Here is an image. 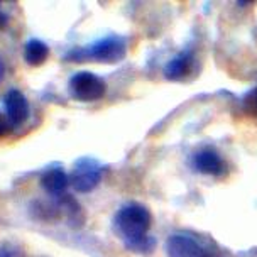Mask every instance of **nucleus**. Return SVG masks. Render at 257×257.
Instances as JSON below:
<instances>
[{"label": "nucleus", "instance_id": "nucleus-1", "mask_svg": "<svg viewBox=\"0 0 257 257\" xmlns=\"http://www.w3.org/2000/svg\"><path fill=\"white\" fill-rule=\"evenodd\" d=\"M153 213L141 203H127L117 210L112 220V228L128 252L141 255L153 254L156 238L149 235Z\"/></svg>", "mask_w": 257, "mask_h": 257}, {"label": "nucleus", "instance_id": "nucleus-2", "mask_svg": "<svg viewBox=\"0 0 257 257\" xmlns=\"http://www.w3.org/2000/svg\"><path fill=\"white\" fill-rule=\"evenodd\" d=\"M127 54V41L122 36L110 34L105 38L95 41L83 48H73L66 54L64 59L73 63L80 61H96V63H105V64H113L118 63L125 58Z\"/></svg>", "mask_w": 257, "mask_h": 257}, {"label": "nucleus", "instance_id": "nucleus-3", "mask_svg": "<svg viewBox=\"0 0 257 257\" xmlns=\"http://www.w3.org/2000/svg\"><path fill=\"white\" fill-rule=\"evenodd\" d=\"M103 178V166L93 158H80L73 164L70 186L78 193H90L100 185Z\"/></svg>", "mask_w": 257, "mask_h": 257}, {"label": "nucleus", "instance_id": "nucleus-4", "mask_svg": "<svg viewBox=\"0 0 257 257\" xmlns=\"http://www.w3.org/2000/svg\"><path fill=\"white\" fill-rule=\"evenodd\" d=\"M70 91L78 102H96L103 98L107 86L98 75L91 71H78L70 80Z\"/></svg>", "mask_w": 257, "mask_h": 257}, {"label": "nucleus", "instance_id": "nucleus-5", "mask_svg": "<svg viewBox=\"0 0 257 257\" xmlns=\"http://www.w3.org/2000/svg\"><path fill=\"white\" fill-rule=\"evenodd\" d=\"M4 108H6V117L12 128L24 125L31 113L29 100L17 88H11L4 95Z\"/></svg>", "mask_w": 257, "mask_h": 257}, {"label": "nucleus", "instance_id": "nucleus-6", "mask_svg": "<svg viewBox=\"0 0 257 257\" xmlns=\"http://www.w3.org/2000/svg\"><path fill=\"white\" fill-rule=\"evenodd\" d=\"M168 257H210L198 240L188 233H173L166 240Z\"/></svg>", "mask_w": 257, "mask_h": 257}, {"label": "nucleus", "instance_id": "nucleus-7", "mask_svg": "<svg viewBox=\"0 0 257 257\" xmlns=\"http://www.w3.org/2000/svg\"><path fill=\"white\" fill-rule=\"evenodd\" d=\"M41 186L49 196L61 198L63 195H66V190L70 186V174L61 166H51L41 176Z\"/></svg>", "mask_w": 257, "mask_h": 257}, {"label": "nucleus", "instance_id": "nucleus-8", "mask_svg": "<svg viewBox=\"0 0 257 257\" xmlns=\"http://www.w3.org/2000/svg\"><path fill=\"white\" fill-rule=\"evenodd\" d=\"M193 168L195 171L208 176H222L225 173V163L217 151L201 149L193 156Z\"/></svg>", "mask_w": 257, "mask_h": 257}, {"label": "nucleus", "instance_id": "nucleus-9", "mask_svg": "<svg viewBox=\"0 0 257 257\" xmlns=\"http://www.w3.org/2000/svg\"><path fill=\"white\" fill-rule=\"evenodd\" d=\"M58 201L59 210H61V215L66 220V225L71 228H81L85 225L86 215L85 210L81 208V205L78 203L75 196L71 195H63L61 198H54Z\"/></svg>", "mask_w": 257, "mask_h": 257}, {"label": "nucleus", "instance_id": "nucleus-10", "mask_svg": "<svg viewBox=\"0 0 257 257\" xmlns=\"http://www.w3.org/2000/svg\"><path fill=\"white\" fill-rule=\"evenodd\" d=\"M191 63H193V53L190 51V49L181 51L180 54H176V56L166 64V68H164V76L171 81L183 80V78L190 73Z\"/></svg>", "mask_w": 257, "mask_h": 257}, {"label": "nucleus", "instance_id": "nucleus-11", "mask_svg": "<svg viewBox=\"0 0 257 257\" xmlns=\"http://www.w3.org/2000/svg\"><path fill=\"white\" fill-rule=\"evenodd\" d=\"M24 61L29 66H41L48 61L49 58V46L44 43L43 39L31 38L26 41L24 44Z\"/></svg>", "mask_w": 257, "mask_h": 257}, {"label": "nucleus", "instance_id": "nucleus-12", "mask_svg": "<svg viewBox=\"0 0 257 257\" xmlns=\"http://www.w3.org/2000/svg\"><path fill=\"white\" fill-rule=\"evenodd\" d=\"M242 108L249 115H257V86H254L250 91H247L242 100Z\"/></svg>", "mask_w": 257, "mask_h": 257}, {"label": "nucleus", "instance_id": "nucleus-13", "mask_svg": "<svg viewBox=\"0 0 257 257\" xmlns=\"http://www.w3.org/2000/svg\"><path fill=\"white\" fill-rule=\"evenodd\" d=\"M0 257H24V250L14 242H4L0 244Z\"/></svg>", "mask_w": 257, "mask_h": 257}, {"label": "nucleus", "instance_id": "nucleus-14", "mask_svg": "<svg viewBox=\"0 0 257 257\" xmlns=\"http://www.w3.org/2000/svg\"><path fill=\"white\" fill-rule=\"evenodd\" d=\"M11 128L12 127H11V123H9V120H7L6 113L0 112V139H2V137H6Z\"/></svg>", "mask_w": 257, "mask_h": 257}, {"label": "nucleus", "instance_id": "nucleus-15", "mask_svg": "<svg viewBox=\"0 0 257 257\" xmlns=\"http://www.w3.org/2000/svg\"><path fill=\"white\" fill-rule=\"evenodd\" d=\"M7 24H9V17H7V14L4 12L2 9H0V31L6 29Z\"/></svg>", "mask_w": 257, "mask_h": 257}, {"label": "nucleus", "instance_id": "nucleus-16", "mask_svg": "<svg viewBox=\"0 0 257 257\" xmlns=\"http://www.w3.org/2000/svg\"><path fill=\"white\" fill-rule=\"evenodd\" d=\"M4 78H6V63H4L2 58H0V83L4 81Z\"/></svg>", "mask_w": 257, "mask_h": 257}, {"label": "nucleus", "instance_id": "nucleus-17", "mask_svg": "<svg viewBox=\"0 0 257 257\" xmlns=\"http://www.w3.org/2000/svg\"><path fill=\"white\" fill-rule=\"evenodd\" d=\"M38 257H46V255H38Z\"/></svg>", "mask_w": 257, "mask_h": 257}]
</instances>
